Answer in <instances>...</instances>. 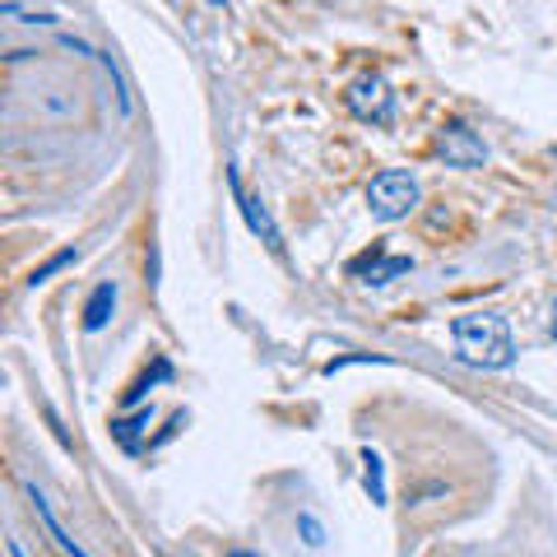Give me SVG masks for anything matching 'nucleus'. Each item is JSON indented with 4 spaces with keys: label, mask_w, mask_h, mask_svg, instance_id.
<instances>
[{
    "label": "nucleus",
    "mask_w": 557,
    "mask_h": 557,
    "mask_svg": "<svg viewBox=\"0 0 557 557\" xmlns=\"http://www.w3.org/2000/svg\"><path fill=\"white\" fill-rule=\"evenodd\" d=\"M450 339H456V358L465 368L507 372L516 362V335L502 311H465L450 321Z\"/></svg>",
    "instance_id": "nucleus-1"
},
{
    "label": "nucleus",
    "mask_w": 557,
    "mask_h": 557,
    "mask_svg": "<svg viewBox=\"0 0 557 557\" xmlns=\"http://www.w3.org/2000/svg\"><path fill=\"white\" fill-rule=\"evenodd\" d=\"M418 200H423V186H418L413 172L405 168H386V172H376V177L368 182V209H372V219L381 223H399V219H409Z\"/></svg>",
    "instance_id": "nucleus-2"
},
{
    "label": "nucleus",
    "mask_w": 557,
    "mask_h": 557,
    "mask_svg": "<svg viewBox=\"0 0 557 557\" xmlns=\"http://www.w3.org/2000/svg\"><path fill=\"white\" fill-rule=\"evenodd\" d=\"M344 102H348V112L358 121H368V126H395V116H399V98L391 94V84L381 75H358L348 84Z\"/></svg>",
    "instance_id": "nucleus-3"
},
{
    "label": "nucleus",
    "mask_w": 557,
    "mask_h": 557,
    "mask_svg": "<svg viewBox=\"0 0 557 557\" xmlns=\"http://www.w3.org/2000/svg\"><path fill=\"white\" fill-rule=\"evenodd\" d=\"M437 159L446 168L474 172V168L487 163V145H483V135L469 126V121H446V126L437 131Z\"/></svg>",
    "instance_id": "nucleus-4"
},
{
    "label": "nucleus",
    "mask_w": 557,
    "mask_h": 557,
    "mask_svg": "<svg viewBox=\"0 0 557 557\" xmlns=\"http://www.w3.org/2000/svg\"><path fill=\"white\" fill-rule=\"evenodd\" d=\"M413 270V256H391L386 247H368L362 256H354L348 260V274L354 278H362V284H391V278H399V274H409Z\"/></svg>",
    "instance_id": "nucleus-5"
},
{
    "label": "nucleus",
    "mask_w": 557,
    "mask_h": 557,
    "mask_svg": "<svg viewBox=\"0 0 557 557\" xmlns=\"http://www.w3.org/2000/svg\"><path fill=\"white\" fill-rule=\"evenodd\" d=\"M228 186H233V200H237V209H242V219H247V228H251L260 242H265V247H270L274 256H284V237H278L274 219H270V209L260 205V196H247V190H242L237 168H228Z\"/></svg>",
    "instance_id": "nucleus-6"
},
{
    "label": "nucleus",
    "mask_w": 557,
    "mask_h": 557,
    "mask_svg": "<svg viewBox=\"0 0 557 557\" xmlns=\"http://www.w3.org/2000/svg\"><path fill=\"white\" fill-rule=\"evenodd\" d=\"M24 493H28V502H33V511H38V520H42V525H47V534L51 539H57V548L65 553V557H94V553H84L79 548V539L75 534H70L65 525H61V520H57V511H51V502L38 493V483H24Z\"/></svg>",
    "instance_id": "nucleus-7"
},
{
    "label": "nucleus",
    "mask_w": 557,
    "mask_h": 557,
    "mask_svg": "<svg viewBox=\"0 0 557 557\" xmlns=\"http://www.w3.org/2000/svg\"><path fill=\"white\" fill-rule=\"evenodd\" d=\"M112 311H116V284L112 278H102V284L89 293V302H84V330L98 335V330L112 321Z\"/></svg>",
    "instance_id": "nucleus-8"
},
{
    "label": "nucleus",
    "mask_w": 557,
    "mask_h": 557,
    "mask_svg": "<svg viewBox=\"0 0 557 557\" xmlns=\"http://www.w3.org/2000/svg\"><path fill=\"white\" fill-rule=\"evenodd\" d=\"M149 423H153V409H149V405H139L131 418H116V423H112L116 446H121V450H131V456H135V450H139V432H145Z\"/></svg>",
    "instance_id": "nucleus-9"
},
{
    "label": "nucleus",
    "mask_w": 557,
    "mask_h": 557,
    "mask_svg": "<svg viewBox=\"0 0 557 557\" xmlns=\"http://www.w3.org/2000/svg\"><path fill=\"white\" fill-rule=\"evenodd\" d=\"M362 487H368V497L376 507H386V465H381V456L372 446L362 450Z\"/></svg>",
    "instance_id": "nucleus-10"
},
{
    "label": "nucleus",
    "mask_w": 557,
    "mask_h": 557,
    "mask_svg": "<svg viewBox=\"0 0 557 557\" xmlns=\"http://www.w3.org/2000/svg\"><path fill=\"white\" fill-rule=\"evenodd\" d=\"M159 381H172V362H168V358H153V372L139 376L135 386L126 391V399H121V405H126V409H139V405H145V395L159 386Z\"/></svg>",
    "instance_id": "nucleus-11"
},
{
    "label": "nucleus",
    "mask_w": 557,
    "mask_h": 557,
    "mask_svg": "<svg viewBox=\"0 0 557 557\" xmlns=\"http://www.w3.org/2000/svg\"><path fill=\"white\" fill-rule=\"evenodd\" d=\"M75 260H79V251H75V247H65V251H57V256H51V260H42V265H38V270H33V278H28V284H33V288H38V284H47V278H51V274H61L65 265H75Z\"/></svg>",
    "instance_id": "nucleus-12"
},
{
    "label": "nucleus",
    "mask_w": 557,
    "mask_h": 557,
    "mask_svg": "<svg viewBox=\"0 0 557 557\" xmlns=\"http://www.w3.org/2000/svg\"><path fill=\"white\" fill-rule=\"evenodd\" d=\"M0 14H5V20H14V24H57V14H47V10H24L20 0H5V5H0Z\"/></svg>",
    "instance_id": "nucleus-13"
},
{
    "label": "nucleus",
    "mask_w": 557,
    "mask_h": 557,
    "mask_svg": "<svg viewBox=\"0 0 557 557\" xmlns=\"http://www.w3.org/2000/svg\"><path fill=\"white\" fill-rule=\"evenodd\" d=\"M298 534H302V544H307V548H325V525H321V520L311 516V511L298 516Z\"/></svg>",
    "instance_id": "nucleus-14"
},
{
    "label": "nucleus",
    "mask_w": 557,
    "mask_h": 557,
    "mask_svg": "<svg viewBox=\"0 0 557 557\" xmlns=\"http://www.w3.org/2000/svg\"><path fill=\"white\" fill-rule=\"evenodd\" d=\"M186 423H190V413H186V409H177V413H172V418H168V428H163V432H159V437H153V442H149V450H159V446H168V442H172V437H177V432H182Z\"/></svg>",
    "instance_id": "nucleus-15"
},
{
    "label": "nucleus",
    "mask_w": 557,
    "mask_h": 557,
    "mask_svg": "<svg viewBox=\"0 0 557 557\" xmlns=\"http://www.w3.org/2000/svg\"><path fill=\"white\" fill-rule=\"evenodd\" d=\"M548 335H553V339H557V298H553V302H548Z\"/></svg>",
    "instance_id": "nucleus-16"
},
{
    "label": "nucleus",
    "mask_w": 557,
    "mask_h": 557,
    "mask_svg": "<svg viewBox=\"0 0 557 557\" xmlns=\"http://www.w3.org/2000/svg\"><path fill=\"white\" fill-rule=\"evenodd\" d=\"M10 557H28V553L20 548V539H10Z\"/></svg>",
    "instance_id": "nucleus-17"
},
{
    "label": "nucleus",
    "mask_w": 557,
    "mask_h": 557,
    "mask_svg": "<svg viewBox=\"0 0 557 557\" xmlns=\"http://www.w3.org/2000/svg\"><path fill=\"white\" fill-rule=\"evenodd\" d=\"M228 557H260V553H251V548H233Z\"/></svg>",
    "instance_id": "nucleus-18"
},
{
    "label": "nucleus",
    "mask_w": 557,
    "mask_h": 557,
    "mask_svg": "<svg viewBox=\"0 0 557 557\" xmlns=\"http://www.w3.org/2000/svg\"><path fill=\"white\" fill-rule=\"evenodd\" d=\"M209 5H219V10H223V5H228V0H209Z\"/></svg>",
    "instance_id": "nucleus-19"
}]
</instances>
